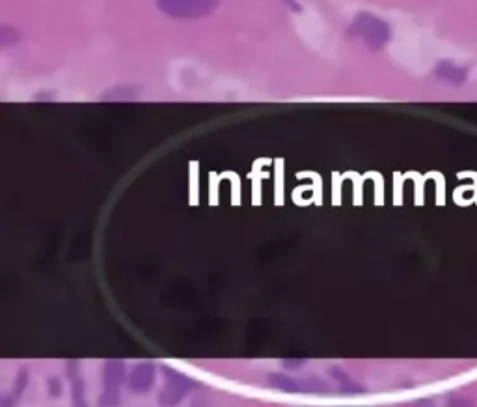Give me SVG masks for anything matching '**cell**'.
I'll use <instances>...</instances> for the list:
<instances>
[{
    "label": "cell",
    "mask_w": 477,
    "mask_h": 407,
    "mask_svg": "<svg viewBox=\"0 0 477 407\" xmlns=\"http://www.w3.org/2000/svg\"><path fill=\"white\" fill-rule=\"evenodd\" d=\"M436 75L438 79L446 80V83H451V85H462L466 80V69L455 66L453 62L438 64Z\"/></svg>",
    "instance_id": "6da1fadb"
}]
</instances>
